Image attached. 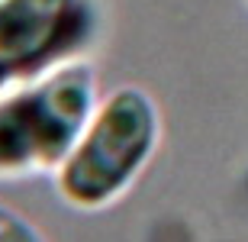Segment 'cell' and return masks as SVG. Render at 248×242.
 I'll list each match as a JSON object with an SVG mask.
<instances>
[{
	"instance_id": "obj_4",
	"label": "cell",
	"mask_w": 248,
	"mask_h": 242,
	"mask_svg": "<svg viewBox=\"0 0 248 242\" xmlns=\"http://www.w3.org/2000/svg\"><path fill=\"white\" fill-rule=\"evenodd\" d=\"M0 242H48V239H46V233H42L32 220H26L19 210L0 204Z\"/></svg>"
},
{
	"instance_id": "obj_5",
	"label": "cell",
	"mask_w": 248,
	"mask_h": 242,
	"mask_svg": "<svg viewBox=\"0 0 248 242\" xmlns=\"http://www.w3.org/2000/svg\"><path fill=\"white\" fill-rule=\"evenodd\" d=\"M13 81H16V71H13V65H10L7 58L0 55V94L10 91V87H13Z\"/></svg>"
},
{
	"instance_id": "obj_3",
	"label": "cell",
	"mask_w": 248,
	"mask_h": 242,
	"mask_svg": "<svg viewBox=\"0 0 248 242\" xmlns=\"http://www.w3.org/2000/svg\"><path fill=\"white\" fill-rule=\"evenodd\" d=\"M97 32L93 0H0V55L16 81L81 58Z\"/></svg>"
},
{
	"instance_id": "obj_1",
	"label": "cell",
	"mask_w": 248,
	"mask_h": 242,
	"mask_svg": "<svg viewBox=\"0 0 248 242\" xmlns=\"http://www.w3.org/2000/svg\"><path fill=\"white\" fill-rule=\"evenodd\" d=\"M100 107L97 68L71 58L0 94V181L58 171Z\"/></svg>"
},
{
	"instance_id": "obj_2",
	"label": "cell",
	"mask_w": 248,
	"mask_h": 242,
	"mask_svg": "<svg viewBox=\"0 0 248 242\" xmlns=\"http://www.w3.org/2000/svg\"><path fill=\"white\" fill-rule=\"evenodd\" d=\"M161 142L158 103L142 87L126 84L107 94L71 155L55 171L64 204L84 213L107 210L136 184Z\"/></svg>"
}]
</instances>
